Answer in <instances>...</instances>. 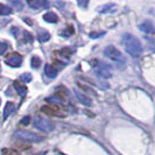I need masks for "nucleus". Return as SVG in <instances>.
<instances>
[{
  "mask_svg": "<svg viewBox=\"0 0 155 155\" xmlns=\"http://www.w3.org/2000/svg\"><path fill=\"white\" fill-rule=\"evenodd\" d=\"M60 53H61L63 56H65V57H70L72 51H71V49H70V48H63Z\"/></svg>",
  "mask_w": 155,
  "mask_h": 155,
  "instance_id": "22",
  "label": "nucleus"
},
{
  "mask_svg": "<svg viewBox=\"0 0 155 155\" xmlns=\"http://www.w3.org/2000/svg\"><path fill=\"white\" fill-rule=\"evenodd\" d=\"M41 58L39 56H33L31 60V68L33 69H39L40 65H41Z\"/></svg>",
  "mask_w": 155,
  "mask_h": 155,
  "instance_id": "17",
  "label": "nucleus"
},
{
  "mask_svg": "<svg viewBox=\"0 0 155 155\" xmlns=\"http://www.w3.org/2000/svg\"><path fill=\"white\" fill-rule=\"evenodd\" d=\"M43 20L49 23H56L58 21V16L56 15L54 12H48L43 15Z\"/></svg>",
  "mask_w": 155,
  "mask_h": 155,
  "instance_id": "13",
  "label": "nucleus"
},
{
  "mask_svg": "<svg viewBox=\"0 0 155 155\" xmlns=\"http://www.w3.org/2000/svg\"><path fill=\"white\" fill-rule=\"evenodd\" d=\"M33 125L35 128H38L40 131H43V132H51L55 128L54 124L47 119H43L42 117H34L33 119Z\"/></svg>",
  "mask_w": 155,
  "mask_h": 155,
  "instance_id": "4",
  "label": "nucleus"
},
{
  "mask_svg": "<svg viewBox=\"0 0 155 155\" xmlns=\"http://www.w3.org/2000/svg\"><path fill=\"white\" fill-rule=\"evenodd\" d=\"M15 148L16 150L18 149H20V150H27V149H29L31 148V145L28 143V142H25V141H19V142H16L15 143Z\"/></svg>",
  "mask_w": 155,
  "mask_h": 155,
  "instance_id": "16",
  "label": "nucleus"
},
{
  "mask_svg": "<svg viewBox=\"0 0 155 155\" xmlns=\"http://www.w3.org/2000/svg\"><path fill=\"white\" fill-rule=\"evenodd\" d=\"M140 31H145V33H148V34H153L154 33V26L150 21H145L141 25H139Z\"/></svg>",
  "mask_w": 155,
  "mask_h": 155,
  "instance_id": "10",
  "label": "nucleus"
},
{
  "mask_svg": "<svg viewBox=\"0 0 155 155\" xmlns=\"http://www.w3.org/2000/svg\"><path fill=\"white\" fill-rule=\"evenodd\" d=\"M1 153L2 155H21L16 149H12V148H2Z\"/></svg>",
  "mask_w": 155,
  "mask_h": 155,
  "instance_id": "19",
  "label": "nucleus"
},
{
  "mask_svg": "<svg viewBox=\"0 0 155 155\" xmlns=\"http://www.w3.org/2000/svg\"><path fill=\"white\" fill-rule=\"evenodd\" d=\"M29 121H31V117H25V118H22L21 119V121H20V124L21 125H28L29 124Z\"/></svg>",
  "mask_w": 155,
  "mask_h": 155,
  "instance_id": "25",
  "label": "nucleus"
},
{
  "mask_svg": "<svg viewBox=\"0 0 155 155\" xmlns=\"http://www.w3.org/2000/svg\"><path fill=\"white\" fill-rule=\"evenodd\" d=\"M15 137L18 139H20L21 141H25V142H27V141H34V142H40V141H42L43 138L39 135L38 133H34V132H31V131H18L15 133Z\"/></svg>",
  "mask_w": 155,
  "mask_h": 155,
  "instance_id": "5",
  "label": "nucleus"
},
{
  "mask_svg": "<svg viewBox=\"0 0 155 155\" xmlns=\"http://www.w3.org/2000/svg\"><path fill=\"white\" fill-rule=\"evenodd\" d=\"M13 86H14V89L16 90V92L19 93L21 97H26V94L28 92V89H27V86L25 85V84H21L19 82H14Z\"/></svg>",
  "mask_w": 155,
  "mask_h": 155,
  "instance_id": "9",
  "label": "nucleus"
},
{
  "mask_svg": "<svg viewBox=\"0 0 155 155\" xmlns=\"http://www.w3.org/2000/svg\"><path fill=\"white\" fill-rule=\"evenodd\" d=\"M41 111L43 112V113H46V114H48V116H61L60 113H57L58 112V109L57 107H55V106H48V105H46V106H42L41 107Z\"/></svg>",
  "mask_w": 155,
  "mask_h": 155,
  "instance_id": "11",
  "label": "nucleus"
},
{
  "mask_svg": "<svg viewBox=\"0 0 155 155\" xmlns=\"http://www.w3.org/2000/svg\"><path fill=\"white\" fill-rule=\"evenodd\" d=\"M15 110V105L13 101H7L6 105H5V109H4V113H2V119L6 120L8 117L11 116Z\"/></svg>",
  "mask_w": 155,
  "mask_h": 155,
  "instance_id": "8",
  "label": "nucleus"
},
{
  "mask_svg": "<svg viewBox=\"0 0 155 155\" xmlns=\"http://www.w3.org/2000/svg\"><path fill=\"white\" fill-rule=\"evenodd\" d=\"M45 74H46L47 77L49 78H55L57 75V71L55 70V68L50 64H46L45 65Z\"/></svg>",
  "mask_w": 155,
  "mask_h": 155,
  "instance_id": "14",
  "label": "nucleus"
},
{
  "mask_svg": "<svg viewBox=\"0 0 155 155\" xmlns=\"http://www.w3.org/2000/svg\"><path fill=\"white\" fill-rule=\"evenodd\" d=\"M5 63L12 68H19L22 64V56L19 53H12L7 56V58L5 60Z\"/></svg>",
  "mask_w": 155,
  "mask_h": 155,
  "instance_id": "6",
  "label": "nucleus"
},
{
  "mask_svg": "<svg viewBox=\"0 0 155 155\" xmlns=\"http://www.w3.org/2000/svg\"><path fill=\"white\" fill-rule=\"evenodd\" d=\"M121 43L124 46L125 50L131 56H133V57H137V56L141 55V53H142V45H141V42L134 35L130 34V33L123 35Z\"/></svg>",
  "mask_w": 155,
  "mask_h": 155,
  "instance_id": "1",
  "label": "nucleus"
},
{
  "mask_svg": "<svg viewBox=\"0 0 155 155\" xmlns=\"http://www.w3.org/2000/svg\"><path fill=\"white\" fill-rule=\"evenodd\" d=\"M67 31H62L61 35H64V36H70L71 34H74V28L72 27H67Z\"/></svg>",
  "mask_w": 155,
  "mask_h": 155,
  "instance_id": "23",
  "label": "nucleus"
},
{
  "mask_svg": "<svg viewBox=\"0 0 155 155\" xmlns=\"http://www.w3.org/2000/svg\"><path fill=\"white\" fill-rule=\"evenodd\" d=\"M92 68L94 70V74L101 78H110L112 76V70L109 64H106L103 61H98V60H94L92 61Z\"/></svg>",
  "mask_w": 155,
  "mask_h": 155,
  "instance_id": "2",
  "label": "nucleus"
},
{
  "mask_svg": "<svg viewBox=\"0 0 155 155\" xmlns=\"http://www.w3.org/2000/svg\"><path fill=\"white\" fill-rule=\"evenodd\" d=\"M74 92H75V96H76V98L78 99V101L81 103V104H83V105H85V106H91V104H92V101L87 97V96H85L84 93L79 92V91H77L76 89L74 90Z\"/></svg>",
  "mask_w": 155,
  "mask_h": 155,
  "instance_id": "7",
  "label": "nucleus"
},
{
  "mask_svg": "<svg viewBox=\"0 0 155 155\" xmlns=\"http://www.w3.org/2000/svg\"><path fill=\"white\" fill-rule=\"evenodd\" d=\"M104 55L110 58L111 61L118 63V64H124L125 61V56L121 54L120 50H118L114 46H107L104 49Z\"/></svg>",
  "mask_w": 155,
  "mask_h": 155,
  "instance_id": "3",
  "label": "nucleus"
},
{
  "mask_svg": "<svg viewBox=\"0 0 155 155\" xmlns=\"http://www.w3.org/2000/svg\"><path fill=\"white\" fill-rule=\"evenodd\" d=\"M0 104H1V99H0Z\"/></svg>",
  "mask_w": 155,
  "mask_h": 155,
  "instance_id": "26",
  "label": "nucleus"
},
{
  "mask_svg": "<svg viewBox=\"0 0 155 155\" xmlns=\"http://www.w3.org/2000/svg\"><path fill=\"white\" fill-rule=\"evenodd\" d=\"M20 81H22L23 83H29V82L31 81V74H28V72L22 74V75L20 76Z\"/></svg>",
  "mask_w": 155,
  "mask_h": 155,
  "instance_id": "21",
  "label": "nucleus"
},
{
  "mask_svg": "<svg viewBox=\"0 0 155 155\" xmlns=\"http://www.w3.org/2000/svg\"><path fill=\"white\" fill-rule=\"evenodd\" d=\"M105 34H106L105 31H92V33L89 34V38H91V39H98L101 36H104Z\"/></svg>",
  "mask_w": 155,
  "mask_h": 155,
  "instance_id": "20",
  "label": "nucleus"
},
{
  "mask_svg": "<svg viewBox=\"0 0 155 155\" xmlns=\"http://www.w3.org/2000/svg\"><path fill=\"white\" fill-rule=\"evenodd\" d=\"M28 5L34 9H39L42 7H47L48 6V2L43 1V0H29L28 1Z\"/></svg>",
  "mask_w": 155,
  "mask_h": 155,
  "instance_id": "12",
  "label": "nucleus"
},
{
  "mask_svg": "<svg viewBox=\"0 0 155 155\" xmlns=\"http://www.w3.org/2000/svg\"><path fill=\"white\" fill-rule=\"evenodd\" d=\"M38 39H39L40 42H47V41L50 40V34L47 31H45V29L43 31L40 29L39 33H38Z\"/></svg>",
  "mask_w": 155,
  "mask_h": 155,
  "instance_id": "15",
  "label": "nucleus"
},
{
  "mask_svg": "<svg viewBox=\"0 0 155 155\" xmlns=\"http://www.w3.org/2000/svg\"><path fill=\"white\" fill-rule=\"evenodd\" d=\"M11 13H12V8L4 4H0V14L1 15H9Z\"/></svg>",
  "mask_w": 155,
  "mask_h": 155,
  "instance_id": "18",
  "label": "nucleus"
},
{
  "mask_svg": "<svg viewBox=\"0 0 155 155\" xmlns=\"http://www.w3.org/2000/svg\"><path fill=\"white\" fill-rule=\"evenodd\" d=\"M8 48V45L7 43H5V42H0V55H2L6 50H7Z\"/></svg>",
  "mask_w": 155,
  "mask_h": 155,
  "instance_id": "24",
  "label": "nucleus"
}]
</instances>
